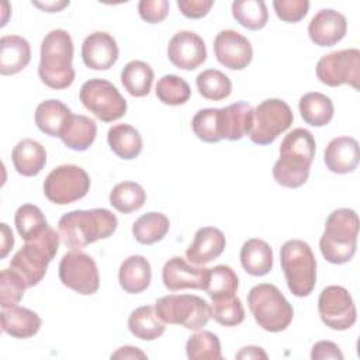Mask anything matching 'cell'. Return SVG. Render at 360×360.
Returning <instances> with one entry per match:
<instances>
[{
  "label": "cell",
  "mask_w": 360,
  "mask_h": 360,
  "mask_svg": "<svg viewBox=\"0 0 360 360\" xmlns=\"http://www.w3.org/2000/svg\"><path fill=\"white\" fill-rule=\"evenodd\" d=\"M315 139L308 129L295 128L280 145V158L273 166L274 180L287 188H298L309 177L315 156Z\"/></svg>",
  "instance_id": "1"
},
{
  "label": "cell",
  "mask_w": 360,
  "mask_h": 360,
  "mask_svg": "<svg viewBox=\"0 0 360 360\" xmlns=\"http://www.w3.org/2000/svg\"><path fill=\"white\" fill-rule=\"evenodd\" d=\"M117 226V217L107 208L75 210L63 214L58 222L60 240L72 250H80L90 243L110 238Z\"/></svg>",
  "instance_id": "2"
},
{
  "label": "cell",
  "mask_w": 360,
  "mask_h": 360,
  "mask_svg": "<svg viewBox=\"0 0 360 360\" xmlns=\"http://www.w3.org/2000/svg\"><path fill=\"white\" fill-rule=\"evenodd\" d=\"M73 41L66 30H52L41 42V58L38 75L41 82L53 89H68L75 80L73 60Z\"/></svg>",
  "instance_id": "3"
},
{
  "label": "cell",
  "mask_w": 360,
  "mask_h": 360,
  "mask_svg": "<svg viewBox=\"0 0 360 360\" xmlns=\"http://www.w3.org/2000/svg\"><path fill=\"white\" fill-rule=\"evenodd\" d=\"M359 236V217L354 210L338 208L329 214L325 231L319 239V249L325 260L345 264L356 253Z\"/></svg>",
  "instance_id": "4"
},
{
  "label": "cell",
  "mask_w": 360,
  "mask_h": 360,
  "mask_svg": "<svg viewBox=\"0 0 360 360\" xmlns=\"http://www.w3.org/2000/svg\"><path fill=\"white\" fill-rule=\"evenodd\" d=\"M59 240V233L48 225L41 235L27 240L11 257L10 269L25 281L28 288L37 285L45 277L48 264L58 252Z\"/></svg>",
  "instance_id": "5"
},
{
  "label": "cell",
  "mask_w": 360,
  "mask_h": 360,
  "mask_svg": "<svg viewBox=\"0 0 360 360\" xmlns=\"http://www.w3.org/2000/svg\"><path fill=\"white\" fill-rule=\"evenodd\" d=\"M248 305L256 323L271 333L285 330L294 318V309L281 291L269 283L250 288Z\"/></svg>",
  "instance_id": "6"
},
{
  "label": "cell",
  "mask_w": 360,
  "mask_h": 360,
  "mask_svg": "<svg viewBox=\"0 0 360 360\" xmlns=\"http://www.w3.org/2000/svg\"><path fill=\"white\" fill-rule=\"evenodd\" d=\"M285 283L295 297H308L316 284V259L311 246L300 239L287 240L280 249Z\"/></svg>",
  "instance_id": "7"
},
{
  "label": "cell",
  "mask_w": 360,
  "mask_h": 360,
  "mask_svg": "<svg viewBox=\"0 0 360 360\" xmlns=\"http://www.w3.org/2000/svg\"><path fill=\"white\" fill-rule=\"evenodd\" d=\"M155 309L165 323L181 325L190 330L202 329L210 318V304L194 294H169L155 302Z\"/></svg>",
  "instance_id": "8"
},
{
  "label": "cell",
  "mask_w": 360,
  "mask_h": 360,
  "mask_svg": "<svg viewBox=\"0 0 360 360\" xmlns=\"http://www.w3.org/2000/svg\"><path fill=\"white\" fill-rule=\"evenodd\" d=\"M294 121L290 105L280 98H267L253 108L252 127L248 134L256 145H270Z\"/></svg>",
  "instance_id": "9"
},
{
  "label": "cell",
  "mask_w": 360,
  "mask_h": 360,
  "mask_svg": "<svg viewBox=\"0 0 360 360\" xmlns=\"http://www.w3.org/2000/svg\"><path fill=\"white\" fill-rule=\"evenodd\" d=\"M82 104L103 122L120 120L127 112V100L118 89L104 79H90L79 90Z\"/></svg>",
  "instance_id": "10"
},
{
  "label": "cell",
  "mask_w": 360,
  "mask_h": 360,
  "mask_svg": "<svg viewBox=\"0 0 360 360\" xmlns=\"http://www.w3.org/2000/svg\"><path fill=\"white\" fill-rule=\"evenodd\" d=\"M90 190V177L76 165H60L51 170L44 181L45 197L58 205L82 200Z\"/></svg>",
  "instance_id": "11"
},
{
  "label": "cell",
  "mask_w": 360,
  "mask_h": 360,
  "mask_svg": "<svg viewBox=\"0 0 360 360\" xmlns=\"http://www.w3.org/2000/svg\"><path fill=\"white\" fill-rule=\"evenodd\" d=\"M315 72L319 82L326 86L338 87L349 84L354 90H359L360 51L357 48H349L323 55L318 60Z\"/></svg>",
  "instance_id": "12"
},
{
  "label": "cell",
  "mask_w": 360,
  "mask_h": 360,
  "mask_svg": "<svg viewBox=\"0 0 360 360\" xmlns=\"http://www.w3.org/2000/svg\"><path fill=\"white\" fill-rule=\"evenodd\" d=\"M58 270L62 284L82 295H91L100 287L97 264L84 252L72 250L65 253Z\"/></svg>",
  "instance_id": "13"
},
{
  "label": "cell",
  "mask_w": 360,
  "mask_h": 360,
  "mask_svg": "<svg viewBox=\"0 0 360 360\" xmlns=\"http://www.w3.org/2000/svg\"><path fill=\"white\" fill-rule=\"evenodd\" d=\"M318 311L322 322L333 330L350 329L357 319L354 301L342 285H328L321 291Z\"/></svg>",
  "instance_id": "14"
},
{
  "label": "cell",
  "mask_w": 360,
  "mask_h": 360,
  "mask_svg": "<svg viewBox=\"0 0 360 360\" xmlns=\"http://www.w3.org/2000/svg\"><path fill=\"white\" fill-rule=\"evenodd\" d=\"M217 60L232 70L245 69L253 58V49L246 37L235 30H222L214 39Z\"/></svg>",
  "instance_id": "15"
},
{
  "label": "cell",
  "mask_w": 360,
  "mask_h": 360,
  "mask_svg": "<svg viewBox=\"0 0 360 360\" xmlns=\"http://www.w3.org/2000/svg\"><path fill=\"white\" fill-rule=\"evenodd\" d=\"M167 58L181 70H194L207 59L205 42L193 31H179L169 41Z\"/></svg>",
  "instance_id": "16"
},
{
  "label": "cell",
  "mask_w": 360,
  "mask_h": 360,
  "mask_svg": "<svg viewBox=\"0 0 360 360\" xmlns=\"http://www.w3.org/2000/svg\"><path fill=\"white\" fill-rule=\"evenodd\" d=\"M210 269L202 266H191L181 256L169 259L162 270V281L169 291L184 288L205 290Z\"/></svg>",
  "instance_id": "17"
},
{
  "label": "cell",
  "mask_w": 360,
  "mask_h": 360,
  "mask_svg": "<svg viewBox=\"0 0 360 360\" xmlns=\"http://www.w3.org/2000/svg\"><path fill=\"white\" fill-rule=\"evenodd\" d=\"M347 31L346 17L333 10H319L308 24V35L318 46H333L340 42Z\"/></svg>",
  "instance_id": "18"
},
{
  "label": "cell",
  "mask_w": 360,
  "mask_h": 360,
  "mask_svg": "<svg viewBox=\"0 0 360 360\" xmlns=\"http://www.w3.org/2000/svg\"><path fill=\"white\" fill-rule=\"evenodd\" d=\"M118 45L112 35L104 31H96L86 37L82 44L83 63L93 70H107L118 59Z\"/></svg>",
  "instance_id": "19"
},
{
  "label": "cell",
  "mask_w": 360,
  "mask_h": 360,
  "mask_svg": "<svg viewBox=\"0 0 360 360\" xmlns=\"http://www.w3.org/2000/svg\"><path fill=\"white\" fill-rule=\"evenodd\" d=\"M226 245L225 235L215 226H202L194 233V239L186 250L190 263L204 266L221 256Z\"/></svg>",
  "instance_id": "20"
},
{
  "label": "cell",
  "mask_w": 360,
  "mask_h": 360,
  "mask_svg": "<svg viewBox=\"0 0 360 360\" xmlns=\"http://www.w3.org/2000/svg\"><path fill=\"white\" fill-rule=\"evenodd\" d=\"M253 118V107L246 101H236L218 108L219 136L228 141H239L249 134Z\"/></svg>",
  "instance_id": "21"
},
{
  "label": "cell",
  "mask_w": 360,
  "mask_h": 360,
  "mask_svg": "<svg viewBox=\"0 0 360 360\" xmlns=\"http://www.w3.org/2000/svg\"><path fill=\"white\" fill-rule=\"evenodd\" d=\"M360 160L359 142L352 136L333 138L325 148L323 162L336 174L352 173Z\"/></svg>",
  "instance_id": "22"
},
{
  "label": "cell",
  "mask_w": 360,
  "mask_h": 360,
  "mask_svg": "<svg viewBox=\"0 0 360 360\" xmlns=\"http://www.w3.org/2000/svg\"><path fill=\"white\" fill-rule=\"evenodd\" d=\"M0 319L3 332L15 339L32 338L38 333L42 325V319L37 312L18 305L3 308Z\"/></svg>",
  "instance_id": "23"
},
{
  "label": "cell",
  "mask_w": 360,
  "mask_h": 360,
  "mask_svg": "<svg viewBox=\"0 0 360 360\" xmlns=\"http://www.w3.org/2000/svg\"><path fill=\"white\" fill-rule=\"evenodd\" d=\"M31 60L30 42L18 35H4L0 39V73L11 76L28 66Z\"/></svg>",
  "instance_id": "24"
},
{
  "label": "cell",
  "mask_w": 360,
  "mask_h": 360,
  "mask_svg": "<svg viewBox=\"0 0 360 360\" xmlns=\"http://www.w3.org/2000/svg\"><path fill=\"white\" fill-rule=\"evenodd\" d=\"M150 280V263L143 256L132 255L121 263L118 270V281L125 292L139 294L149 287Z\"/></svg>",
  "instance_id": "25"
},
{
  "label": "cell",
  "mask_w": 360,
  "mask_h": 360,
  "mask_svg": "<svg viewBox=\"0 0 360 360\" xmlns=\"http://www.w3.org/2000/svg\"><path fill=\"white\" fill-rule=\"evenodd\" d=\"M11 160L14 169L25 176L32 177L42 172L46 163V150L45 148L30 138L21 139L11 152Z\"/></svg>",
  "instance_id": "26"
},
{
  "label": "cell",
  "mask_w": 360,
  "mask_h": 360,
  "mask_svg": "<svg viewBox=\"0 0 360 360\" xmlns=\"http://www.w3.org/2000/svg\"><path fill=\"white\" fill-rule=\"evenodd\" d=\"M97 135L96 121L86 115L72 114L60 132L62 142L72 150H87Z\"/></svg>",
  "instance_id": "27"
},
{
  "label": "cell",
  "mask_w": 360,
  "mask_h": 360,
  "mask_svg": "<svg viewBox=\"0 0 360 360\" xmlns=\"http://www.w3.org/2000/svg\"><path fill=\"white\" fill-rule=\"evenodd\" d=\"M239 257L243 270L250 276H266L273 269V250L263 239H248L240 248Z\"/></svg>",
  "instance_id": "28"
},
{
  "label": "cell",
  "mask_w": 360,
  "mask_h": 360,
  "mask_svg": "<svg viewBox=\"0 0 360 360\" xmlns=\"http://www.w3.org/2000/svg\"><path fill=\"white\" fill-rule=\"evenodd\" d=\"M70 115L72 111L65 103L49 98L38 104L34 118L39 131L49 136H60V132Z\"/></svg>",
  "instance_id": "29"
},
{
  "label": "cell",
  "mask_w": 360,
  "mask_h": 360,
  "mask_svg": "<svg viewBox=\"0 0 360 360\" xmlns=\"http://www.w3.org/2000/svg\"><path fill=\"white\" fill-rule=\"evenodd\" d=\"M110 149L124 160H132L142 152V136L138 129L129 124L112 125L107 132Z\"/></svg>",
  "instance_id": "30"
},
{
  "label": "cell",
  "mask_w": 360,
  "mask_h": 360,
  "mask_svg": "<svg viewBox=\"0 0 360 360\" xmlns=\"http://www.w3.org/2000/svg\"><path fill=\"white\" fill-rule=\"evenodd\" d=\"M128 329L141 340H155L165 333L166 326L156 314L155 307L142 305L134 309L128 316Z\"/></svg>",
  "instance_id": "31"
},
{
  "label": "cell",
  "mask_w": 360,
  "mask_h": 360,
  "mask_svg": "<svg viewBox=\"0 0 360 360\" xmlns=\"http://www.w3.org/2000/svg\"><path fill=\"white\" fill-rule=\"evenodd\" d=\"M298 108L302 120L312 127H325L333 118L332 100L319 91H311L304 94L298 101Z\"/></svg>",
  "instance_id": "32"
},
{
  "label": "cell",
  "mask_w": 360,
  "mask_h": 360,
  "mask_svg": "<svg viewBox=\"0 0 360 360\" xmlns=\"http://www.w3.org/2000/svg\"><path fill=\"white\" fill-rule=\"evenodd\" d=\"M153 69L143 60H131L121 70V83L134 97L149 94L153 82Z\"/></svg>",
  "instance_id": "33"
},
{
  "label": "cell",
  "mask_w": 360,
  "mask_h": 360,
  "mask_svg": "<svg viewBox=\"0 0 360 360\" xmlns=\"http://www.w3.org/2000/svg\"><path fill=\"white\" fill-rule=\"evenodd\" d=\"M170 221L162 212H146L132 225V235L141 245H153L169 232Z\"/></svg>",
  "instance_id": "34"
},
{
  "label": "cell",
  "mask_w": 360,
  "mask_h": 360,
  "mask_svg": "<svg viewBox=\"0 0 360 360\" xmlns=\"http://www.w3.org/2000/svg\"><path fill=\"white\" fill-rule=\"evenodd\" d=\"M146 201V193L135 181H121L110 191V204L122 214L138 211Z\"/></svg>",
  "instance_id": "35"
},
{
  "label": "cell",
  "mask_w": 360,
  "mask_h": 360,
  "mask_svg": "<svg viewBox=\"0 0 360 360\" xmlns=\"http://www.w3.org/2000/svg\"><path fill=\"white\" fill-rule=\"evenodd\" d=\"M233 18L246 30H262L269 20V11L263 0H240L232 3Z\"/></svg>",
  "instance_id": "36"
},
{
  "label": "cell",
  "mask_w": 360,
  "mask_h": 360,
  "mask_svg": "<svg viewBox=\"0 0 360 360\" xmlns=\"http://www.w3.org/2000/svg\"><path fill=\"white\" fill-rule=\"evenodd\" d=\"M195 84L200 96L211 101H221L226 98L232 91L231 79L217 69L202 70L197 76Z\"/></svg>",
  "instance_id": "37"
},
{
  "label": "cell",
  "mask_w": 360,
  "mask_h": 360,
  "mask_svg": "<svg viewBox=\"0 0 360 360\" xmlns=\"http://www.w3.org/2000/svg\"><path fill=\"white\" fill-rule=\"evenodd\" d=\"M186 353L190 360H221V342L210 330H198L186 342Z\"/></svg>",
  "instance_id": "38"
},
{
  "label": "cell",
  "mask_w": 360,
  "mask_h": 360,
  "mask_svg": "<svg viewBox=\"0 0 360 360\" xmlns=\"http://www.w3.org/2000/svg\"><path fill=\"white\" fill-rule=\"evenodd\" d=\"M14 224L25 242L41 235L48 226V221L42 211L34 204H22L18 207L14 214Z\"/></svg>",
  "instance_id": "39"
},
{
  "label": "cell",
  "mask_w": 360,
  "mask_h": 360,
  "mask_svg": "<svg viewBox=\"0 0 360 360\" xmlns=\"http://www.w3.org/2000/svg\"><path fill=\"white\" fill-rule=\"evenodd\" d=\"M239 278L232 267L226 264H218L210 269L205 292L210 295L211 300L233 295L238 291Z\"/></svg>",
  "instance_id": "40"
},
{
  "label": "cell",
  "mask_w": 360,
  "mask_h": 360,
  "mask_svg": "<svg viewBox=\"0 0 360 360\" xmlns=\"http://www.w3.org/2000/svg\"><path fill=\"white\" fill-rule=\"evenodd\" d=\"M156 97L166 105H181L188 101L191 89L188 83L176 75H165L156 83Z\"/></svg>",
  "instance_id": "41"
},
{
  "label": "cell",
  "mask_w": 360,
  "mask_h": 360,
  "mask_svg": "<svg viewBox=\"0 0 360 360\" xmlns=\"http://www.w3.org/2000/svg\"><path fill=\"white\" fill-rule=\"evenodd\" d=\"M210 308L211 318L222 326H236L245 319V309L236 294L214 298Z\"/></svg>",
  "instance_id": "42"
},
{
  "label": "cell",
  "mask_w": 360,
  "mask_h": 360,
  "mask_svg": "<svg viewBox=\"0 0 360 360\" xmlns=\"http://www.w3.org/2000/svg\"><path fill=\"white\" fill-rule=\"evenodd\" d=\"M25 281L10 267L0 273V305L1 308H11L17 305L27 290Z\"/></svg>",
  "instance_id": "43"
},
{
  "label": "cell",
  "mask_w": 360,
  "mask_h": 360,
  "mask_svg": "<svg viewBox=\"0 0 360 360\" xmlns=\"http://www.w3.org/2000/svg\"><path fill=\"white\" fill-rule=\"evenodd\" d=\"M194 135L207 143L219 142L218 131V108H202L197 111L191 120Z\"/></svg>",
  "instance_id": "44"
},
{
  "label": "cell",
  "mask_w": 360,
  "mask_h": 360,
  "mask_svg": "<svg viewBox=\"0 0 360 360\" xmlns=\"http://www.w3.org/2000/svg\"><path fill=\"white\" fill-rule=\"evenodd\" d=\"M273 7L276 15L285 22H298L301 21L308 10L309 1L308 0H274Z\"/></svg>",
  "instance_id": "45"
},
{
  "label": "cell",
  "mask_w": 360,
  "mask_h": 360,
  "mask_svg": "<svg viewBox=\"0 0 360 360\" xmlns=\"http://www.w3.org/2000/svg\"><path fill=\"white\" fill-rule=\"evenodd\" d=\"M138 13L141 18L149 24L162 22L169 14L167 0H141L138 3Z\"/></svg>",
  "instance_id": "46"
},
{
  "label": "cell",
  "mask_w": 360,
  "mask_h": 360,
  "mask_svg": "<svg viewBox=\"0 0 360 360\" xmlns=\"http://www.w3.org/2000/svg\"><path fill=\"white\" fill-rule=\"evenodd\" d=\"M214 6L212 0H179L177 7L187 18H202Z\"/></svg>",
  "instance_id": "47"
},
{
  "label": "cell",
  "mask_w": 360,
  "mask_h": 360,
  "mask_svg": "<svg viewBox=\"0 0 360 360\" xmlns=\"http://www.w3.org/2000/svg\"><path fill=\"white\" fill-rule=\"evenodd\" d=\"M311 359L312 360H325V359L343 360V353L340 352L336 343L330 340H319L312 346Z\"/></svg>",
  "instance_id": "48"
},
{
  "label": "cell",
  "mask_w": 360,
  "mask_h": 360,
  "mask_svg": "<svg viewBox=\"0 0 360 360\" xmlns=\"http://www.w3.org/2000/svg\"><path fill=\"white\" fill-rule=\"evenodd\" d=\"M0 228H1V252H0V257L4 259L8 255V252L13 249L14 236H13L11 229L8 228V225L6 222L0 224Z\"/></svg>",
  "instance_id": "49"
},
{
  "label": "cell",
  "mask_w": 360,
  "mask_h": 360,
  "mask_svg": "<svg viewBox=\"0 0 360 360\" xmlns=\"http://www.w3.org/2000/svg\"><path fill=\"white\" fill-rule=\"evenodd\" d=\"M111 359H121V360H125V359H146V354L138 347L122 346L111 354Z\"/></svg>",
  "instance_id": "50"
},
{
  "label": "cell",
  "mask_w": 360,
  "mask_h": 360,
  "mask_svg": "<svg viewBox=\"0 0 360 360\" xmlns=\"http://www.w3.org/2000/svg\"><path fill=\"white\" fill-rule=\"evenodd\" d=\"M267 353L257 346H245L242 347L236 354L235 359H243V360H250V359H267Z\"/></svg>",
  "instance_id": "51"
},
{
  "label": "cell",
  "mask_w": 360,
  "mask_h": 360,
  "mask_svg": "<svg viewBox=\"0 0 360 360\" xmlns=\"http://www.w3.org/2000/svg\"><path fill=\"white\" fill-rule=\"evenodd\" d=\"M32 6L38 7L42 11H46V13H58L69 6V0H63V1H59V0H56V1H34L32 0Z\"/></svg>",
  "instance_id": "52"
}]
</instances>
